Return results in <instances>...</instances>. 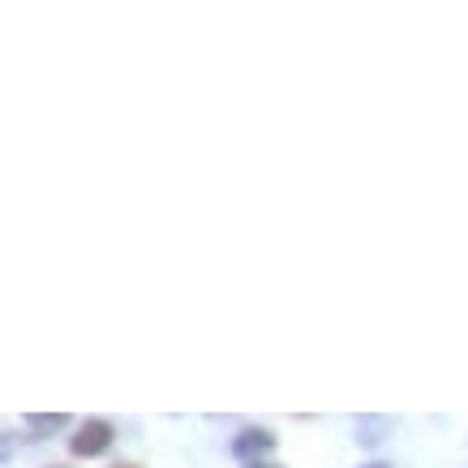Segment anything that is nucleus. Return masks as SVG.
Segmentation results:
<instances>
[{"mask_svg": "<svg viewBox=\"0 0 468 468\" xmlns=\"http://www.w3.org/2000/svg\"><path fill=\"white\" fill-rule=\"evenodd\" d=\"M69 447H73V455H86V460H90V455H103L112 447V426H108L103 417H95V421H86V426L78 430V439H73Z\"/></svg>", "mask_w": 468, "mask_h": 468, "instance_id": "obj_1", "label": "nucleus"}, {"mask_svg": "<svg viewBox=\"0 0 468 468\" xmlns=\"http://www.w3.org/2000/svg\"><path fill=\"white\" fill-rule=\"evenodd\" d=\"M271 447H275V439H271L267 430H245L241 439L232 442V452L241 455V460H250L254 452H271Z\"/></svg>", "mask_w": 468, "mask_h": 468, "instance_id": "obj_2", "label": "nucleus"}, {"mask_svg": "<svg viewBox=\"0 0 468 468\" xmlns=\"http://www.w3.org/2000/svg\"><path fill=\"white\" fill-rule=\"evenodd\" d=\"M250 468H258V464H250Z\"/></svg>", "mask_w": 468, "mask_h": 468, "instance_id": "obj_5", "label": "nucleus"}, {"mask_svg": "<svg viewBox=\"0 0 468 468\" xmlns=\"http://www.w3.org/2000/svg\"><path fill=\"white\" fill-rule=\"evenodd\" d=\"M369 468H387V464H369Z\"/></svg>", "mask_w": 468, "mask_h": 468, "instance_id": "obj_4", "label": "nucleus"}, {"mask_svg": "<svg viewBox=\"0 0 468 468\" xmlns=\"http://www.w3.org/2000/svg\"><path fill=\"white\" fill-rule=\"evenodd\" d=\"M27 426L35 430V434H57V430L69 426V417H65V412H52V417H39V412H35V417H27Z\"/></svg>", "mask_w": 468, "mask_h": 468, "instance_id": "obj_3", "label": "nucleus"}]
</instances>
